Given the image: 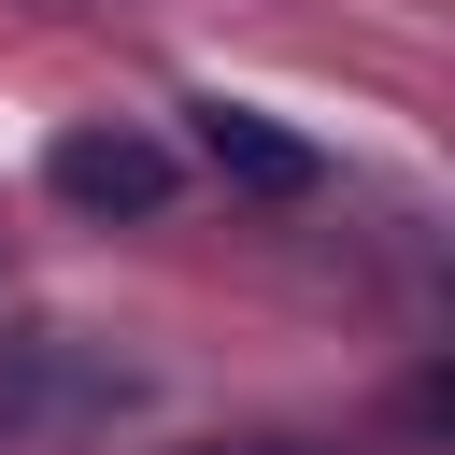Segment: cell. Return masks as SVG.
Masks as SVG:
<instances>
[{
    "label": "cell",
    "mask_w": 455,
    "mask_h": 455,
    "mask_svg": "<svg viewBox=\"0 0 455 455\" xmlns=\"http://www.w3.org/2000/svg\"><path fill=\"white\" fill-rule=\"evenodd\" d=\"M43 185H57L71 213H156V199H171V142H142V128H57Z\"/></svg>",
    "instance_id": "1"
},
{
    "label": "cell",
    "mask_w": 455,
    "mask_h": 455,
    "mask_svg": "<svg viewBox=\"0 0 455 455\" xmlns=\"http://www.w3.org/2000/svg\"><path fill=\"white\" fill-rule=\"evenodd\" d=\"M199 156H213L242 199H313V171H327L299 128H270V114H242V100H199Z\"/></svg>",
    "instance_id": "2"
},
{
    "label": "cell",
    "mask_w": 455,
    "mask_h": 455,
    "mask_svg": "<svg viewBox=\"0 0 455 455\" xmlns=\"http://www.w3.org/2000/svg\"><path fill=\"white\" fill-rule=\"evenodd\" d=\"M242 455H299V441H242Z\"/></svg>",
    "instance_id": "3"
}]
</instances>
